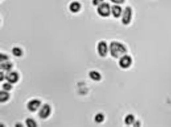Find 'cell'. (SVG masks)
<instances>
[{
	"label": "cell",
	"mask_w": 171,
	"mask_h": 127,
	"mask_svg": "<svg viewBox=\"0 0 171 127\" xmlns=\"http://www.w3.org/2000/svg\"><path fill=\"white\" fill-rule=\"evenodd\" d=\"M109 50L111 56L116 59L121 58L127 52L125 46L118 42H112L109 46Z\"/></svg>",
	"instance_id": "obj_1"
},
{
	"label": "cell",
	"mask_w": 171,
	"mask_h": 127,
	"mask_svg": "<svg viewBox=\"0 0 171 127\" xmlns=\"http://www.w3.org/2000/svg\"><path fill=\"white\" fill-rule=\"evenodd\" d=\"M111 8L110 4L107 3L103 2V3L98 6L97 12L98 14L102 17H107L110 15L111 12Z\"/></svg>",
	"instance_id": "obj_2"
},
{
	"label": "cell",
	"mask_w": 171,
	"mask_h": 127,
	"mask_svg": "<svg viewBox=\"0 0 171 127\" xmlns=\"http://www.w3.org/2000/svg\"><path fill=\"white\" fill-rule=\"evenodd\" d=\"M121 21L123 24L127 25L130 24L132 17V9L130 7H126L122 11Z\"/></svg>",
	"instance_id": "obj_3"
},
{
	"label": "cell",
	"mask_w": 171,
	"mask_h": 127,
	"mask_svg": "<svg viewBox=\"0 0 171 127\" xmlns=\"http://www.w3.org/2000/svg\"><path fill=\"white\" fill-rule=\"evenodd\" d=\"M132 64V59L128 55H124L120 58L119 64L122 69H127Z\"/></svg>",
	"instance_id": "obj_4"
},
{
	"label": "cell",
	"mask_w": 171,
	"mask_h": 127,
	"mask_svg": "<svg viewBox=\"0 0 171 127\" xmlns=\"http://www.w3.org/2000/svg\"><path fill=\"white\" fill-rule=\"evenodd\" d=\"M108 47L107 44L104 41H101L97 45V52L98 54L101 57H105L108 52Z\"/></svg>",
	"instance_id": "obj_5"
},
{
	"label": "cell",
	"mask_w": 171,
	"mask_h": 127,
	"mask_svg": "<svg viewBox=\"0 0 171 127\" xmlns=\"http://www.w3.org/2000/svg\"><path fill=\"white\" fill-rule=\"evenodd\" d=\"M51 113V107L49 105L45 104L40 108L39 112V116L40 118L42 119H45L48 118Z\"/></svg>",
	"instance_id": "obj_6"
},
{
	"label": "cell",
	"mask_w": 171,
	"mask_h": 127,
	"mask_svg": "<svg viewBox=\"0 0 171 127\" xmlns=\"http://www.w3.org/2000/svg\"><path fill=\"white\" fill-rule=\"evenodd\" d=\"M6 80L11 84H15L19 80V75L15 71H8L5 76Z\"/></svg>",
	"instance_id": "obj_7"
},
{
	"label": "cell",
	"mask_w": 171,
	"mask_h": 127,
	"mask_svg": "<svg viewBox=\"0 0 171 127\" xmlns=\"http://www.w3.org/2000/svg\"><path fill=\"white\" fill-rule=\"evenodd\" d=\"M41 102L39 99H32L28 102L27 105V107L30 112H36V111L41 106Z\"/></svg>",
	"instance_id": "obj_8"
},
{
	"label": "cell",
	"mask_w": 171,
	"mask_h": 127,
	"mask_svg": "<svg viewBox=\"0 0 171 127\" xmlns=\"http://www.w3.org/2000/svg\"><path fill=\"white\" fill-rule=\"evenodd\" d=\"M111 13L116 18H118L122 15V10L121 6L116 4L111 7Z\"/></svg>",
	"instance_id": "obj_9"
},
{
	"label": "cell",
	"mask_w": 171,
	"mask_h": 127,
	"mask_svg": "<svg viewBox=\"0 0 171 127\" xmlns=\"http://www.w3.org/2000/svg\"><path fill=\"white\" fill-rule=\"evenodd\" d=\"M70 11L73 13H77L80 11L81 9V4L77 1H74L72 2L69 7Z\"/></svg>",
	"instance_id": "obj_10"
},
{
	"label": "cell",
	"mask_w": 171,
	"mask_h": 127,
	"mask_svg": "<svg viewBox=\"0 0 171 127\" xmlns=\"http://www.w3.org/2000/svg\"><path fill=\"white\" fill-rule=\"evenodd\" d=\"M89 76L93 81H98L102 78V76L98 72L96 71H91L89 73Z\"/></svg>",
	"instance_id": "obj_11"
},
{
	"label": "cell",
	"mask_w": 171,
	"mask_h": 127,
	"mask_svg": "<svg viewBox=\"0 0 171 127\" xmlns=\"http://www.w3.org/2000/svg\"><path fill=\"white\" fill-rule=\"evenodd\" d=\"M12 67V64L9 61H4L3 63L1 62V64L0 65V68L1 69L3 70L4 71H10L11 70Z\"/></svg>",
	"instance_id": "obj_12"
},
{
	"label": "cell",
	"mask_w": 171,
	"mask_h": 127,
	"mask_svg": "<svg viewBox=\"0 0 171 127\" xmlns=\"http://www.w3.org/2000/svg\"><path fill=\"white\" fill-rule=\"evenodd\" d=\"M10 95L8 92L4 90L0 92V102L1 103H4L9 99Z\"/></svg>",
	"instance_id": "obj_13"
},
{
	"label": "cell",
	"mask_w": 171,
	"mask_h": 127,
	"mask_svg": "<svg viewBox=\"0 0 171 127\" xmlns=\"http://www.w3.org/2000/svg\"><path fill=\"white\" fill-rule=\"evenodd\" d=\"M135 122V118L133 114H128L125 118V123L127 125H131Z\"/></svg>",
	"instance_id": "obj_14"
},
{
	"label": "cell",
	"mask_w": 171,
	"mask_h": 127,
	"mask_svg": "<svg viewBox=\"0 0 171 127\" xmlns=\"http://www.w3.org/2000/svg\"><path fill=\"white\" fill-rule=\"evenodd\" d=\"M12 53L14 56L16 57H20L23 54V50L18 47H15L12 50Z\"/></svg>",
	"instance_id": "obj_15"
},
{
	"label": "cell",
	"mask_w": 171,
	"mask_h": 127,
	"mask_svg": "<svg viewBox=\"0 0 171 127\" xmlns=\"http://www.w3.org/2000/svg\"><path fill=\"white\" fill-rule=\"evenodd\" d=\"M27 126L28 127H36L37 126L36 122L31 118H27L25 121Z\"/></svg>",
	"instance_id": "obj_16"
},
{
	"label": "cell",
	"mask_w": 171,
	"mask_h": 127,
	"mask_svg": "<svg viewBox=\"0 0 171 127\" xmlns=\"http://www.w3.org/2000/svg\"><path fill=\"white\" fill-rule=\"evenodd\" d=\"M104 119V116L103 114L101 113L96 114L94 118L95 121L98 123H101L103 121Z\"/></svg>",
	"instance_id": "obj_17"
},
{
	"label": "cell",
	"mask_w": 171,
	"mask_h": 127,
	"mask_svg": "<svg viewBox=\"0 0 171 127\" xmlns=\"http://www.w3.org/2000/svg\"><path fill=\"white\" fill-rule=\"evenodd\" d=\"M2 87H3V89L4 90H6V91H9V90H12V86L11 83L8 82L4 83V84L3 85Z\"/></svg>",
	"instance_id": "obj_18"
},
{
	"label": "cell",
	"mask_w": 171,
	"mask_h": 127,
	"mask_svg": "<svg viewBox=\"0 0 171 127\" xmlns=\"http://www.w3.org/2000/svg\"><path fill=\"white\" fill-rule=\"evenodd\" d=\"M8 59H9V57L6 54L1 53L0 55V61L1 62H2L3 61H7Z\"/></svg>",
	"instance_id": "obj_19"
},
{
	"label": "cell",
	"mask_w": 171,
	"mask_h": 127,
	"mask_svg": "<svg viewBox=\"0 0 171 127\" xmlns=\"http://www.w3.org/2000/svg\"><path fill=\"white\" fill-rule=\"evenodd\" d=\"M103 2L104 0H93L92 3L94 6H98L103 3Z\"/></svg>",
	"instance_id": "obj_20"
},
{
	"label": "cell",
	"mask_w": 171,
	"mask_h": 127,
	"mask_svg": "<svg viewBox=\"0 0 171 127\" xmlns=\"http://www.w3.org/2000/svg\"><path fill=\"white\" fill-rule=\"evenodd\" d=\"M125 0H110L111 2L116 4H121L124 3Z\"/></svg>",
	"instance_id": "obj_21"
},
{
	"label": "cell",
	"mask_w": 171,
	"mask_h": 127,
	"mask_svg": "<svg viewBox=\"0 0 171 127\" xmlns=\"http://www.w3.org/2000/svg\"><path fill=\"white\" fill-rule=\"evenodd\" d=\"M0 76H1V81H2L3 80V78L5 77H4V75H3V72H1V73H0Z\"/></svg>",
	"instance_id": "obj_22"
}]
</instances>
